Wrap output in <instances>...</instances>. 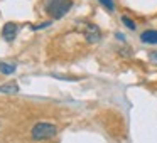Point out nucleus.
<instances>
[{"instance_id": "obj_5", "label": "nucleus", "mask_w": 157, "mask_h": 143, "mask_svg": "<svg viewBox=\"0 0 157 143\" xmlns=\"http://www.w3.org/2000/svg\"><path fill=\"white\" fill-rule=\"evenodd\" d=\"M140 41L144 44H150V46H157V31L154 29H147L140 34Z\"/></svg>"}, {"instance_id": "obj_4", "label": "nucleus", "mask_w": 157, "mask_h": 143, "mask_svg": "<svg viewBox=\"0 0 157 143\" xmlns=\"http://www.w3.org/2000/svg\"><path fill=\"white\" fill-rule=\"evenodd\" d=\"M17 32H19V25L15 22H7L2 29V37L5 39L7 42H12L15 37H17Z\"/></svg>"}, {"instance_id": "obj_10", "label": "nucleus", "mask_w": 157, "mask_h": 143, "mask_svg": "<svg viewBox=\"0 0 157 143\" xmlns=\"http://www.w3.org/2000/svg\"><path fill=\"white\" fill-rule=\"evenodd\" d=\"M51 25V20H48V22H42V24H39V25H32V31H41V29H44V27H49Z\"/></svg>"}, {"instance_id": "obj_1", "label": "nucleus", "mask_w": 157, "mask_h": 143, "mask_svg": "<svg viewBox=\"0 0 157 143\" xmlns=\"http://www.w3.org/2000/svg\"><path fill=\"white\" fill-rule=\"evenodd\" d=\"M56 135H58V126L49 121H39L31 130V138L34 141H48V140H52Z\"/></svg>"}, {"instance_id": "obj_9", "label": "nucleus", "mask_w": 157, "mask_h": 143, "mask_svg": "<svg viewBox=\"0 0 157 143\" xmlns=\"http://www.w3.org/2000/svg\"><path fill=\"white\" fill-rule=\"evenodd\" d=\"M100 5L105 7L108 12H115V0H98Z\"/></svg>"}, {"instance_id": "obj_13", "label": "nucleus", "mask_w": 157, "mask_h": 143, "mask_svg": "<svg viewBox=\"0 0 157 143\" xmlns=\"http://www.w3.org/2000/svg\"><path fill=\"white\" fill-rule=\"evenodd\" d=\"M117 39H118V41H125V35H123V34H117Z\"/></svg>"}, {"instance_id": "obj_7", "label": "nucleus", "mask_w": 157, "mask_h": 143, "mask_svg": "<svg viewBox=\"0 0 157 143\" xmlns=\"http://www.w3.org/2000/svg\"><path fill=\"white\" fill-rule=\"evenodd\" d=\"M19 91V86L14 84V82H10V84H4L0 86V93H7V94H14V93Z\"/></svg>"}, {"instance_id": "obj_12", "label": "nucleus", "mask_w": 157, "mask_h": 143, "mask_svg": "<svg viewBox=\"0 0 157 143\" xmlns=\"http://www.w3.org/2000/svg\"><path fill=\"white\" fill-rule=\"evenodd\" d=\"M118 54H122L123 57H130V49H120Z\"/></svg>"}, {"instance_id": "obj_6", "label": "nucleus", "mask_w": 157, "mask_h": 143, "mask_svg": "<svg viewBox=\"0 0 157 143\" xmlns=\"http://www.w3.org/2000/svg\"><path fill=\"white\" fill-rule=\"evenodd\" d=\"M0 72L5 76H10L15 72V64H10V62H4L0 61Z\"/></svg>"}, {"instance_id": "obj_8", "label": "nucleus", "mask_w": 157, "mask_h": 143, "mask_svg": "<svg viewBox=\"0 0 157 143\" xmlns=\"http://www.w3.org/2000/svg\"><path fill=\"white\" fill-rule=\"evenodd\" d=\"M120 20H122V24L125 25L127 29H130V31H135V29H137L135 22H133L132 19H128V17H127V15H122V17H120Z\"/></svg>"}, {"instance_id": "obj_2", "label": "nucleus", "mask_w": 157, "mask_h": 143, "mask_svg": "<svg viewBox=\"0 0 157 143\" xmlns=\"http://www.w3.org/2000/svg\"><path fill=\"white\" fill-rule=\"evenodd\" d=\"M73 7V0H46L44 10L48 12V15L54 20L63 19Z\"/></svg>"}, {"instance_id": "obj_11", "label": "nucleus", "mask_w": 157, "mask_h": 143, "mask_svg": "<svg viewBox=\"0 0 157 143\" xmlns=\"http://www.w3.org/2000/svg\"><path fill=\"white\" fill-rule=\"evenodd\" d=\"M149 59H150V62H152V64H155L157 66V51H152L149 54Z\"/></svg>"}, {"instance_id": "obj_3", "label": "nucleus", "mask_w": 157, "mask_h": 143, "mask_svg": "<svg viewBox=\"0 0 157 143\" xmlns=\"http://www.w3.org/2000/svg\"><path fill=\"white\" fill-rule=\"evenodd\" d=\"M85 39L86 42L90 44H95V42H100L101 41V32L96 25L93 24H86V29H85Z\"/></svg>"}]
</instances>
